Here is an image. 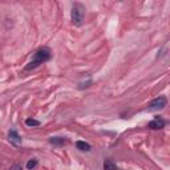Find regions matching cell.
Wrapping results in <instances>:
<instances>
[{
  "label": "cell",
  "mask_w": 170,
  "mask_h": 170,
  "mask_svg": "<svg viewBox=\"0 0 170 170\" xmlns=\"http://www.w3.org/2000/svg\"><path fill=\"white\" fill-rule=\"evenodd\" d=\"M49 59H51V51H49L48 48H40L39 51H36V53H35V56H33V60L27 65L25 69L27 70L33 69V68H36V66H39L40 64H43V62L48 61Z\"/></svg>",
  "instance_id": "1"
},
{
  "label": "cell",
  "mask_w": 170,
  "mask_h": 170,
  "mask_svg": "<svg viewBox=\"0 0 170 170\" xmlns=\"http://www.w3.org/2000/svg\"><path fill=\"white\" fill-rule=\"evenodd\" d=\"M84 17H85V8L79 3L73 4V8H72V21H73V24L80 27L84 21Z\"/></svg>",
  "instance_id": "2"
},
{
  "label": "cell",
  "mask_w": 170,
  "mask_h": 170,
  "mask_svg": "<svg viewBox=\"0 0 170 170\" xmlns=\"http://www.w3.org/2000/svg\"><path fill=\"white\" fill-rule=\"evenodd\" d=\"M166 102H168V100H166V97H164V96H159V97H157V98H154L153 101H150L149 102V109H151V110H155V109H162L164 106H166Z\"/></svg>",
  "instance_id": "3"
},
{
  "label": "cell",
  "mask_w": 170,
  "mask_h": 170,
  "mask_svg": "<svg viewBox=\"0 0 170 170\" xmlns=\"http://www.w3.org/2000/svg\"><path fill=\"white\" fill-rule=\"evenodd\" d=\"M8 140L15 146H19L21 144V137L19 136V133H17L15 129H11V130L8 132Z\"/></svg>",
  "instance_id": "4"
},
{
  "label": "cell",
  "mask_w": 170,
  "mask_h": 170,
  "mask_svg": "<svg viewBox=\"0 0 170 170\" xmlns=\"http://www.w3.org/2000/svg\"><path fill=\"white\" fill-rule=\"evenodd\" d=\"M165 120L164 118H161V117H157V118H154L153 121H150L149 124H147V126H149L150 129H162L165 126Z\"/></svg>",
  "instance_id": "5"
},
{
  "label": "cell",
  "mask_w": 170,
  "mask_h": 170,
  "mask_svg": "<svg viewBox=\"0 0 170 170\" xmlns=\"http://www.w3.org/2000/svg\"><path fill=\"white\" fill-rule=\"evenodd\" d=\"M49 142H51L52 145H56V146H61V145H65L66 141L65 138H61V137H52L51 140H49Z\"/></svg>",
  "instance_id": "6"
},
{
  "label": "cell",
  "mask_w": 170,
  "mask_h": 170,
  "mask_svg": "<svg viewBox=\"0 0 170 170\" xmlns=\"http://www.w3.org/2000/svg\"><path fill=\"white\" fill-rule=\"evenodd\" d=\"M76 146H77V149L83 150V151H89V150H91V145H89L88 142H84V141H77V142H76Z\"/></svg>",
  "instance_id": "7"
},
{
  "label": "cell",
  "mask_w": 170,
  "mask_h": 170,
  "mask_svg": "<svg viewBox=\"0 0 170 170\" xmlns=\"http://www.w3.org/2000/svg\"><path fill=\"white\" fill-rule=\"evenodd\" d=\"M104 170H118V168L112 162V161H105L104 164Z\"/></svg>",
  "instance_id": "8"
},
{
  "label": "cell",
  "mask_w": 170,
  "mask_h": 170,
  "mask_svg": "<svg viewBox=\"0 0 170 170\" xmlns=\"http://www.w3.org/2000/svg\"><path fill=\"white\" fill-rule=\"evenodd\" d=\"M36 166H37V159L36 158H32V159H29L28 162H27V169L28 170H33Z\"/></svg>",
  "instance_id": "9"
},
{
  "label": "cell",
  "mask_w": 170,
  "mask_h": 170,
  "mask_svg": "<svg viewBox=\"0 0 170 170\" xmlns=\"http://www.w3.org/2000/svg\"><path fill=\"white\" fill-rule=\"evenodd\" d=\"M25 125H27V126H39L40 121H37V120H33V118H27L25 120Z\"/></svg>",
  "instance_id": "10"
},
{
  "label": "cell",
  "mask_w": 170,
  "mask_h": 170,
  "mask_svg": "<svg viewBox=\"0 0 170 170\" xmlns=\"http://www.w3.org/2000/svg\"><path fill=\"white\" fill-rule=\"evenodd\" d=\"M11 170H21V166H20V165H13V166L11 168Z\"/></svg>",
  "instance_id": "11"
}]
</instances>
